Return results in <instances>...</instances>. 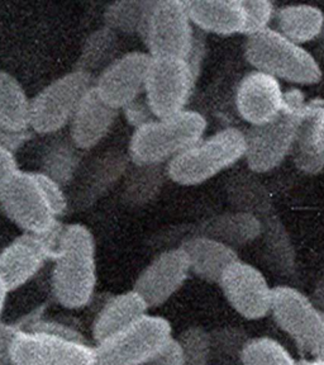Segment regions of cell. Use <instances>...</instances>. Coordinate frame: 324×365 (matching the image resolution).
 <instances>
[{"label": "cell", "instance_id": "e575fe53", "mask_svg": "<svg viewBox=\"0 0 324 365\" xmlns=\"http://www.w3.org/2000/svg\"><path fill=\"white\" fill-rule=\"evenodd\" d=\"M250 337L245 331L239 327L226 326L211 332V353L213 358L219 356L223 359H236L239 361V356L244 350L246 342Z\"/></svg>", "mask_w": 324, "mask_h": 365}, {"label": "cell", "instance_id": "74e56055", "mask_svg": "<svg viewBox=\"0 0 324 365\" xmlns=\"http://www.w3.org/2000/svg\"><path fill=\"white\" fill-rule=\"evenodd\" d=\"M34 177L40 184L41 189L45 194L46 200L51 205L52 211L56 215L57 218L65 216L70 208V200H68L66 193L63 192V187L51 178L42 174L41 171L34 173Z\"/></svg>", "mask_w": 324, "mask_h": 365}, {"label": "cell", "instance_id": "d6a6232c", "mask_svg": "<svg viewBox=\"0 0 324 365\" xmlns=\"http://www.w3.org/2000/svg\"><path fill=\"white\" fill-rule=\"evenodd\" d=\"M241 365L299 364L281 342L273 337H250L239 356Z\"/></svg>", "mask_w": 324, "mask_h": 365}, {"label": "cell", "instance_id": "e0dca14e", "mask_svg": "<svg viewBox=\"0 0 324 365\" xmlns=\"http://www.w3.org/2000/svg\"><path fill=\"white\" fill-rule=\"evenodd\" d=\"M285 93L279 80L252 71L241 80L236 91V108L251 127L273 120L284 109Z\"/></svg>", "mask_w": 324, "mask_h": 365}, {"label": "cell", "instance_id": "4316f807", "mask_svg": "<svg viewBox=\"0 0 324 365\" xmlns=\"http://www.w3.org/2000/svg\"><path fill=\"white\" fill-rule=\"evenodd\" d=\"M81 161L83 151L75 146L68 135L56 137L42 153L41 173L65 188L76 180Z\"/></svg>", "mask_w": 324, "mask_h": 365}, {"label": "cell", "instance_id": "2e32d148", "mask_svg": "<svg viewBox=\"0 0 324 365\" xmlns=\"http://www.w3.org/2000/svg\"><path fill=\"white\" fill-rule=\"evenodd\" d=\"M190 274L187 252L182 246H174L160 252L143 269L132 289L142 297L148 307L157 308L182 289Z\"/></svg>", "mask_w": 324, "mask_h": 365}, {"label": "cell", "instance_id": "ab89813d", "mask_svg": "<svg viewBox=\"0 0 324 365\" xmlns=\"http://www.w3.org/2000/svg\"><path fill=\"white\" fill-rule=\"evenodd\" d=\"M184 349L177 337H172L146 365H184Z\"/></svg>", "mask_w": 324, "mask_h": 365}, {"label": "cell", "instance_id": "f546056e", "mask_svg": "<svg viewBox=\"0 0 324 365\" xmlns=\"http://www.w3.org/2000/svg\"><path fill=\"white\" fill-rule=\"evenodd\" d=\"M167 178L166 165H135L125 174L122 198L132 207L154 202L161 193Z\"/></svg>", "mask_w": 324, "mask_h": 365}, {"label": "cell", "instance_id": "d6986e66", "mask_svg": "<svg viewBox=\"0 0 324 365\" xmlns=\"http://www.w3.org/2000/svg\"><path fill=\"white\" fill-rule=\"evenodd\" d=\"M261 234L257 217L239 211H227L207 217L199 222L180 228L182 240L189 236H204L237 250L256 242Z\"/></svg>", "mask_w": 324, "mask_h": 365}, {"label": "cell", "instance_id": "f6af8a7d", "mask_svg": "<svg viewBox=\"0 0 324 365\" xmlns=\"http://www.w3.org/2000/svg\"><path fill=\"white\" fill-rule=\"evenodd\" d=\"M29 137H31V135H26V136H9V135L0 132V143L6 145V146H8V148L16 153L18 148H21L23 143L28 140Z\"/></svg>", "mask_w": 324, "mask_h": 365}, {"label": "cell", "instance_id": "7bdbcfd3", "mask_svg": "<svg viewBox=\"0 0 324 365\" xmlns=\"http://www.w3.org/2000/svg\"><path fill=\"white\" fill-rule=\"evenodd\" d=\"M310 299L315 304V307L324 314V273L319 277L317 283L314 284Z\"/></svg>", "mask_w": 324, "mask_h": 365}, {"label": "cell", "instance_id": "7c38bea8", "mask_svg": "<svg viewBox=\"0 0 324 365\" xmlns=\"http://www.w3.org/2000/svg\"><path fill=\"white\" fill-rule=\"evenodd\" d=\"M63 228L60 225L45 235L23 232L0 251V278L9 292L27 284L53 259Z\"/></svg>", "mask_w": 324, "mask_h": 365}, {"label": "cell", "instance_id": "ba28073f", "mask_svg": "<svg viewBox=\"0 0 324 365\" xmlns=\"http://www.w3.org/2000/svg\"><path fill=\"white\" fill-rule=\"evenodd\" d=\"M172 337L169 319L147 314L108 340L94 345L97 365H146Z\"/></svg>", "mask_w": 324, "mask_h": 365}, {"label": "cell", "instance_id": "4dcf8cb0", "mask_svg": "<svg viewBox=\"0 0 324 365\" xmlns=\"http://www.w3.org/2000/svg\"><path fill=\"white\" fill-rule=\"evenodd\" d=\"M152 3L150 0L113 1L103 13L104 26L115 34H138L141 37Z\"/></svg>", "mask_w": 324, "mask_h": 365}, {"label": "cell", "instance_id": "83f0119b", "mask_svg": "<svg viewBox=\"0 0 324 365\" xmlns=\"http://www.w3.org/2000/svg\"><path fill=\"white\" fill-rule=\"evenodd\" d=\"M276 22L281 36L302 46L323 32L324 14L319 8L309 4L286 6L276 13Z\"/></svg>", "mask_w": 324, "mask_h": 365}, {"label": "cell", "instance_id": "f35d334b", "mask_svg": "<svg viewBox=\"0 0 324 365\" xmlns=\"http://www.w3.org/2000/svg\"><path fill=\"white\" fill-rule=\"evenodd\" d=\"M27 330L38 331V332H45L48 335L53 336L63 337L68 340H74V341L89 342L78 329L68 325L63 321L53 319H43L41 316L27 327Z\"/></svg>", "mask_w": 324, "mask_h": 365}, {"label": "cell", "instance_id": "bcb514c9", "mask_svg": "<svg viewBox=\"0 0 324 365\" xmlns=\"http://www.w3.org/2000/svg\"><path fill=\"white\" fill-rule=\"evenodd\" d=\"M9 293H11V292L6 288V283L0 278V317H1L3 311H4V308H6V298H8Z\"/></svg>", "mask_w": 324, "mask_h": 365}, {"label": "cell", "instance_id": "8992f818", "mask_svg": "<svg viewBox=\"0 0 324 365\" xmlns=\"http://www.w3.org/2000/svg\"><path fill=\"white\" fill-rule=\"evenodd\" d=\"M270 314L296 344L304 361H324V314L310 297L291 285L273 287Z\"/></svg>", "mask_w": 324, "mask_h": 365}, {"label": "cell", "instance_id": "52a82bcc", "mask_svg": "<svg viewBox=\"0 0 324 365\" xmlns=\"http://www.w3.org/2000/svg\"><path fill=\"white\" fill-rule=\"evenodd\" d=\"M93 86L94 76L76 68L51 81L31 99V131L41 136L63 131Z\"/></svg>", "mask_w": 324, "mask_h": 365}, {"label": "cell", "instance_id": "4fadbf2b", "mask_svg": "<svg viewBox=\"0 0 324 365\" xmlns=\"http://www.w3.org/2000/svg\"><path fill=\"white\" fill-rule=\"evenodd\" d=\"M13 365H97L95 346L38 331L22 330L11 349Z\"/></svg>", "mask_w": 324, "mask_h": 365}, {"label": "cell", "instance_id": "6da1fadb", "mask_svg": "<svg viewBox=\"0 0 324 365\" xmlns=\"http://www.w3.org/2000/svg\"><path fill=\"white\" fill-rule=\"evenodd\" d=\"M95 240L81 223L63 226L52 259L51 293L66 309H80L93 301L97 288Z\"/></svg>", "mask_w": 324, "mask_h": 365}, {"label": "cell", "instance_id": "484cf974", "mask_svg": "<svg viewBox=\"0 0 324 365\" xmlns=\"http://www.w3.org/2000/svg\"><path fill=\"white\" fill-rule=\"evenodd\" d=\"M31 131V99L19 80L0 70V132L26 136Z\"/></svg>", "mask_w": 324, "mask_h": 365}, {"label": "cell", "instance_id": "8d00e7d4", "mask_svg": "<svg viewBox=\"0 0 324 365\" xmlns=\"http://www.w3.org/2000/svg\"><path fill=\"white\" fill-rule=\"evenodd\" d=\"M43 314V307L33 309L32 312L24 314L22 319L13 322H0V365H13L11 349L14 339L22 330H27L34 319Z\"/></svg>", "mask_w": 324, "mask_h": 365}, {"label": "cell", "instance_id": "9c48e42d", "mask_svg": "<svg viewBox=\"0 0 324 365\" xmlns=\"http://www.w3.org/2000/svg\"><path fill=\"white\" fill-rule=\"evenodd\" d=\"M0 210L26 234H48L61 225L31 171L18 169L0 184Z\"/></svg>", "mask_w": 324, "mask_h": 365}, {"label": "cell", "instance_id": "5bb4252c", "mask_svg": "<svg viewBox=\"0 0 324 365\" xmlns=\"http://www.w3.org/2000/svg\"><path fill=\"white\" fill-rule=\"evenodd\" d=\"M218 285L229 306L245 319L256 321L270 314L273 288L260 269L236 260L224 272Z\"/></svg>", "mask_w": 324, "mask_h": 365}, {"label": "cell", "instance_id": "b9f144b4", "mask_svg": "<svg viewBox=\"0 0 324 365\" xmlns=\"http://www.w3.org/2000/svg\"><path fill=\"white\" fill-rule=\"evenodd\" d=\"M18 170V163L14 151L0 143V184L6 182L13 173Z\"/></svg>", "mask_w": 324, "mask_h": 365}, {"label": "cell", "instance_id": "cb8c5ba5", "mask_svg": "<svg viewBox=\"0 0 324 365\" xmlns=\"http://www.w3.org/2000/svg\"><path fill=\"white\" fill-rule=\"evenodd\" d=\"M184 4L193 26L200 31L219 36L244 32L241 0H185Z\"/></svg>", "mask_w": 324, "mask_h": 365}, {"label": "cell", "instance_id": "ac0fdd59", "mask_svg": "<svg viewBox=\"0 0 324 365\" xmlns=\"http://www.w3.org/2000/svg\"><path fill=\"white\" fill-rule=\"evenodd\" d=\"M128 153L109 150L93 160L79 178L71 195L70 207L86 210L105 197L118 182L125 179L130 165Z\"/></svg>", "mask_w": 324, "mask_h": 365}, {"label": "cell", "instance_id": "60d3db41", "mask_svg": "<svg viewBox=\"0 0 324 365\" xmlns=\"http://www.w3.org/2000/svg\"><path fill=\"white\" fill-rule=\"evenodd\" d=\"M123 113H125V120L133 125L135 128H138L141 125H146L151 120H156L154 114L151 112V109L148 107L147 102L143 99H138L136 102L132 103L128 107H125L123 109Z\"/></svg>", "mask_w": 324, "mask_h": 365}, {"label": "cell", "instance_id": "7402d4cb", "mask_svg": "<svg viewBox=\"0 0 324 365\" xmlns=\"http://www.w3.org/2000/svg\"><path fill=\"white\" fill-rule=\"evenodd\" d=\"M148 309L147 303L133 289L109 297L98 311L91 325L94 345L108 340L142 319L148 314Z\"/></svg>", "mask_w": 324, "mask_h": 365}, {"label": "cell", "instance_id": "ffe728a7", "mask_svg": "<svg viewBox=\"0 0 324 365\" xmlns=\"http://www.w3.org/2000/svg\"><path fill=\"white\" fill-rule=\"evenodd\" d=\"M118 115L120 110L103 102L93 88L83 98L71 118L68 137L80 151H90L108 136Z\"/></svg>", "mask_w": 324, "mask_h": 365}, {"label": "cell", "instance_id": "5b68a950", "mask_svg": "<svg viewBox=\"0 0 324 365\" xmlns=\"http://www.w3.org/2000/svg\"><path fill=\"white\" fill-rule=\"evenodd\" d=\"M245 57L251 66L275 79L312 86L322 79V70L309 52L284 36L266 29L247 37Z\"/></svg>", "mask_w": 324, "mask_h": 365}, {"label": "cell", "instance_id": "7a4b0ae2", "mask_svg": "<svg viewBox=\"0 0 324 365\" xmlns=\"http://www.w3.org/2000/svg\"><path fill=\"white\" fill-rule=\"evenodd\" d=\"M208 122L197 110L185 109L135 128L128 156L133 165H167L177 155L199 143Z\"/></svg>", "mask_w": 324, "mask_h": 365}, {"label": "cell", "instance_id": "7dc6e473", "mask_svg": "<svg viewBox=\"0 0 324 365\" xmlns=\"http://www.w3.org/2000/svg\"><path fill=\"white\" fill-rule=\"evenodd\" d=\"M302 365H324V361H303Z\"/></svg>", "mask_w": 324, "mask_h": 365}, {"label": "cell", "instance_id": "3957f363", "mask_svg": "<svg viewBox=\"0 0 324 365\" xmlns=\"http://www.w3.org/2000/svg\"><path fill=\"white\" fill-rule=\"evenodd\" d=\"M309 108L302 94L293 91L285 94L284 109L273 120L249 128L244 159L251 171L268 173L291 154Z\"/></svg>", "mask_w": 324, "mask_h": 365}, {"label": "cell", "instance_id": "44dd1931", "mask_svg": "<svg viewBox=\"0 0 324 365\" xmlns=\"http://www.w3.org/2000/svg\"><path fill=\"white\" fill-rule=\"evenodd\" d=\"M261 222L260 249L263 262L273 273L285 279L298 277V257L291 232L276 210L258 218Z\"/></svg>", "mask_w": 324, "mask_h": 365}, {"label": "cell", "instance_id": "d4e9b609", "mask_svg": "<svg viewBox=\"0 0 324 365\" xmlns=\"http://www.w3.org/2000/svg\"><path fill=\"white\" fill-rule=\"evenodd\" d=\"M226 195L234 211L245 212L260 217L276 210L273 205V194L258 174L249 168L234 171L226 182Z\"/></svg>", "mask_w": 324, "mask_h": 365}, {"label": "cell", "instance_id": "ee69618b", "mask_svg": "<svg viewBox=\"0 0 324 365\" xmlns=\"http://www.w3.org/2000/svg\"><path fill=\"white\" fill-rule=\"evenodd\" d=\"M314 141L317 148L324 154V109L319 110L314 125Z\"/></svg>", "mask_w": 324, "mask_h": 365}, {"label": "cell", "instance_id": "1f68e13d", "mask_svg": "<svg viewBox=\"0 0 324 365\" xmlns=\"http://www.w3.org/2000/svg\"><path fill=\"white\" fill-rule=\"evenodd\" d=\"M319 110V108L308 110L291 154L296 168L309 175L319 174L324 169V154L314 141V125Z\"/></svg>", "mask_w": 324, "mask_h": 365}, {"label": "cell", "instance_id": "277c9868", "mask_svg": "<svg viewBox=\"0 0 324 365\" xmlns=\"http://www.w3.org/2000/svg\"><path fill=\"white\" fill-rule=\"evenodd\" d=\"M245 151V132L234 127L223 128L171 160L166 174L179 185H199L244 159Z\"/></svg>", "mask_w": 324, "mask_h": 365}, {"label": "cell", "instance_id": "d590c367", "mask_svg": "<svg viewBox=\"0 0 324 365\" xmlns=\"http://www.w3.org/2000/svg\"><path fill=\"white\" fill-rule=\"evenodd\" d=\"M245 26L244 32L247 37L268 29V24L275 17V8L268 0H241Z\"/></svg>", "mask_w": 324, "mask_h": 365}, {"label": "cell", "instance_id": "603a6c76", "mask_svg": "<svg viewBox=\"0 0 324 365\" xmlns=\"http://www.w3.org/2000/svg\"><path fill=\"white\" fill-rule=\"evenodd\" d=\"M177 246L188 255L190 273L208 283L218 284L228 267L239 259L237 250L204 236H189Z\"/></svg>", "mask_w": 324, "mask_h": 365}, {"label": "cell", "instance_id": "30bf717a", "mask_svg": "<svg viewBox=\"0 0 324 365\" xmlns=\"http://www.w3.org/2000/svg\"><path fill=\"white\" fill-rule=\"evenodd\" d=\"M141 38L152 58L177 57L189 60L197 36L184 1L155 0Z\"/></svg>", "mask_w": 324, "mask_h": 365}, {"label": "cell", "instance_id": "836d02e7", "mask_svg": "<svg viewBox=\"0 0 324 365\" xmlns=\"http://www.w3.org/2000/svg\"><path fill=\"white\" fill-rule=\"evenodd\" d=\"M177 339L184 349V365H213L211 332L202 326H190Z\"/></svg>", "mask_w": 324, "mask_h": 365}, {"label": "cell", "instance_id": "f1b7e54d", "mask_svg": "<svg viewBox=\"0 0 324 365\" xmlns=\"http://www.w3.org/2000/svg\"><path fill=\"white\" fill-rule=\"evenodd\" d=\"M118 53V34L103 26L100 29L93 31L83 42L75 68L90 74L95 79L104 68H108L110 63L120 57Z\"/></svg>", "mask_w": 324, "mask_h": 365}, {"label": "cell", "instance_id": "9a60e30c", "mask_svg": "<svg viewBox=\"0 0 324 365\" xmlns=\"http://www.w3.org/2000/svg\"><path fill=\"white\" fill-rule=\"evenodd\" d=\"M151 63L147 52H127L98 75L93 88L109 107L123 110L145 94Z\"/></svg>", "mask_w": 324, "mask_h": 365}, {"label": "cell", "instance_id": "8fae6325", "mask_svg": "<svg viewBox=\"0 0 324 365\" xmlns=\"http://www.w3.org/2000/svg\"><path fill=\"white\" fill-rule=\"evenodd\" d=\"M197 78L188 60L152 58L143 96L155 118H167L185 110Z\"/></svg>", "mask_w": 324, "mask_h": 365}]
</instances>
